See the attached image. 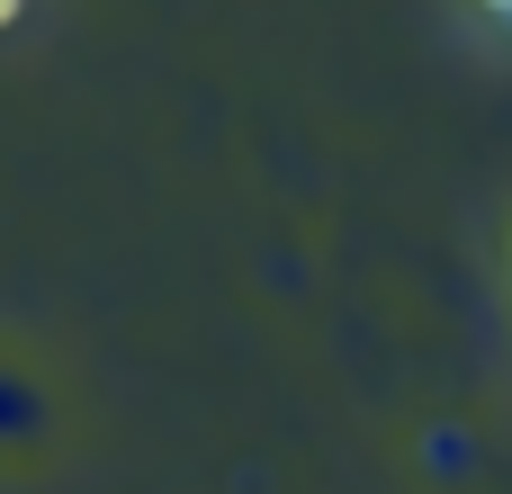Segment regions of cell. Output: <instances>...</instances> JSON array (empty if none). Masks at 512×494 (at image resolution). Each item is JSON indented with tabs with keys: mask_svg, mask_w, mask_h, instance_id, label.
<instances>
[{
	"mask_svg": "<svg viewBox=\"0 0 512 494\" xmlns=\"http://www.w3.org/2000/svg\"><path fill=\"white\" fill-rule=\"evenodd\" d=\"M504 18H512V0H504Z\"/></svg>",
	"mask_w": 512,
	"mask_h": 494,
	"instance_id": "2",
	"label": "cell"
},
{
	"mask_svg": "<svg viewBox=\"0 0 512 494\" xmlns=\"http://www.w3.org/2000/svg\"><path fill=\"white\" fill-rule=\"evenodd\" d=\"M9 18H18V0H0V27H9Z\"/></svg>",
	"mask_w": 512,
	"mask_h": 494,
	"instance_id": "1",
	"label": "cell"
}]
</instances>
